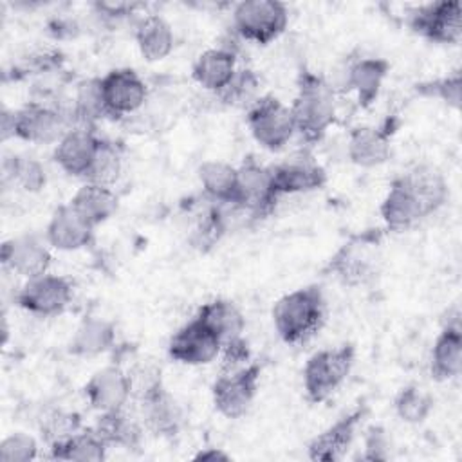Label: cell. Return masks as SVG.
Returning <instances> with one entry per match:
<instances>
[{
    "instance_id": "1",
    "label": "cell",
    "mask_w": 462,
    "mask_h": 462,
    "mask_svg": "<svg viewBox=\"0 0 462 462\" xmlns=\"http://www.w3.org/2000/svg\"><path fill=\"white\" fill-rule=\"evenodd\" d=\"M336 90L321 76L301 69L296 81V96L291 105L296 134L307 143H319L336 123Z\"/></svg>"
},
{
    "instance_id": "2",
    "label": "cell",
    "mask_w": 462,
    "mask_h": 462,
    "mask_svg": "<svg viewBox=\"0 0 462 462\" xmlns=\"http://www.w3.org/2000/svg\"><path fill=\"white\" fill-rule=\"evenodd\" d=\"M325 321V296L319 285H305L283 294L273 307V323L287 345L309 341Z\"/></svg>"
},
{
    "instance_id": "3",
    "label": "cell",
    "mask_w": 462,
    "mask_h": 462,
    "mask_svg": "<svg viewBox=\"0 0 462 462\" xmlns=\"http://www.w3.org/2000/svg\"><path fill=\"white\" fill-rule=\"evenodd\" d=\"M381 240L383 233L379 229H368L352 235L330 256L325 271L350 287L368 283L379 273Z\"/></svg>"
},
{
    "instance_id": "4",
    "label": "cell",
    "mask_w": 462,
    "mask_h": 462,
    "mask_svg": "<svg viewBox=\"0 0 462 462\" xmlns=\"http://www.w3.org/2000/svg\"><path fill=\"white\" fill-rule=\"evenodd\" d=\"M356 361L350 343L314 352L303 368V390L310 402L327 401L348 377Z\"/></svg>"
},
{
    "instance_id": "5",
    "label": "cell",
    "mask_w": 462,
    "mask_h": 462,
    "mask_svg": "<svg viewBox=\"0 0 462 462\" xmlns=\"http://www.w3.org/2000/svg\"><path fill=\"white\" fill-rule=\"evenodd\" d=\"M289 23L287 5L278 0H245L233 9V29L245 40L258 45L274 42Z\"/></svg>"
},
{
    "instance_id": "6",
    "label": "cell",
    "mask_w": 462,
    "mask_h": 462,
    "mask_svg": "<svg viewBox=\"0 0 462 462\" xmlns=\"http://www.w3.org/2000/svg\"><path fill=\"white\" fill-rule=\"evenodd\" d=\"M245 119L254 141L269 152H280L296 134L291 106L271 94L260 96L247 108Z\"/></svg>"
},
{
    "instance_id": "7",
    "label": "cell",
    "mask_w": 462,
    "mask_h": 462,
    "mask_svg": "<svg viewBox=\"0 0 462 462\" xmlns=\"http://www.w3.org/2000/svg\"><path fill=\"white\" fill-rule=\"evenodd\" d=\"M260 375L262 365L258 363H247L236 370L222 372L211 386V397L217 411L227 419L245 415L256 399Z\"/></svg>"
},
{
    "instance_id": "8",
    "label": "cell",
    "mask_w": 462,
    "mask_h": 462,
    "mask_svg": "<svg viewBox=\"0 0 462 462\" xmlns=\"http://www.w3.org/2000/svg\"><path fill=\"white\" fill-rule=\"evenodd\" d=\"M269 166L260 164L253 155L236 166V193L233 208L249 213L254 218L271 215L278 202Z\"/></svg>"
},
{
    "instance_id": "9",
    "label": "cell",
    "mask_w": 462,
    "mask_h": 462,
    "mask_svg": "<svg viewBox=\"0 0 462 462\" xmlns=\"http://www.w3.org/2000/svg\"><path fill=\"white\" fill-rule=\"evenodd\" d=\"M410 29L439 45H457L462 38V7L457 0L424 4L410 13Z\"/></svg>"
},
{
    "instance_id": "10",
    "label": "cell",
    "mask_w": 462,
    "mask_h": 462,
    "mask_svg": "<svg viewBox=\"0 0 462 462\" xmlns=\"http://www.w3.org/2000/svg\"><path fill=\"white\" fill-rule=\"evenodd\" d=\"M70 126V117L63 110L42 101H31L14 110V137L27 143H58Z\"/></svg>"
},
{
    "instance_id": "11",
    "label": "cell",
    "mask_w": 462,
    "mask_h": 462,
    "mask_svg": "<svg viewBox=\"0 0 462 462\" xmlns=\"http://www.w3.org/2000/svg\"><path fill=\"white\" fill-rule=\"evenodd\" d=\"M14 301L34 316H58L72 301V283L65 276L45 273L25 280Z\"/></svg>"
},
{
    "instance_id": "12",
    "label": "cell",
    "mask_w": 462,
    "mask_h": 462,
    "mask_svg": "<svg viewBox=\"0 0 462 462\" xmlns=\"http://www.w3.org/2000/svg\"><path fill=\"white\" fill-rule=\"evenodd\" d=\"M99 83L106 114L112 119L137 112L148 97V87L144 79L128 67L108 70L99 78Z\"/></svg>"
},
{
    "instance_id": "13",
    "label": "cell",
    "mask_w": 462,
    "mask_h": 462,
    "mask_svg": "<svg viewBox=\"0 0 462 462\" xmlns=\"http://www.w3.org/2000/svg\"><path fill=\"white\" fill-rule=\"evenodd\" d=\"M222 341L197 316L182 325L168 341V356L189 366L208 365L220 356Z\"/></svg>"
},
{
    "instance_id": "14",
    "label": "cell",
    "mask_w": 462,
    "mask_h": 462,
    "mask_svg": "<svg viewBox=\"0 0 462 462\" xmlns=\"http://www.w3.org/2000/svg\"><path fill=\"white\" fill-rule=\"evenodd\" d=\"M393 119L383 125L356 126L348 134L346 155L350 162L361 168H375L384 164L392 155V135L395 132Z\"/></svg>"
},
{
    "instance_id": "15",
    "label": "cell",
    "mask_w": 462,
    "mask_h": 462,
    "mask_svg": "<svg viewBox=\"0 0 462 462\" xmlns=\"http://www.w3.org/2000/svg\"><path fill=\"white\" fill-rule=\"evenodd\" d=\"M83 392L90 408L99 413L123 410L132 399L128 372L119 365H106L90 375Z\"/></svg>"
},
{
    "instance_id": "16",
    "label": "cell",
    "mask_w": 462,
    "mask_h": 462,
    "mask_svg": "<svg viewBox=\"0 0 462 462\" xmlns=\"http://www.w3.org/2000/svg\"><path fill=\"white\" fill-rule=\"evenodd\" d=\"M269 170L278 197L316 191L327 184L325 168L309 155L287 159L276 166H269Z\"/></svg>"
},
{
    "instance_id": "17",
    "label": "cell",
    "mask_w": 462,
    "mask_h": 462,
    "mask_svg": "<svg viewBox=\"0 0 462 462\" xmlns=\"http://www.w3.org/2000/svg\"><path fill=\"white\" fill-rule=\"evenodd\" d=\"M101 137L88 126H70L56 143L52 159L70 177L85 179Z\"/></svg>"
},
{
    "instance_id": "18",
    "label": "cell",
    "mask_w": 462,
    "mask_h": 462,
    "mask_svg": "<svg viewBox=\"0 0 462 462\" xmlns=\"http://www.w3.org/2000/svg\"><path fill=\"white\" fill-rule=\"evenodd\" d=\"M139 406V420L144 430L157 437L171 439L179 435L184 424V410L164 384L135 401Z\"/></svg>"
},
{
    "instance_id": "19",
    "label": "cell",
    "mask_w": 462,
    "mask_h": 462,
    "mask_svg": "<svg viewBox=\"0 0 462 462\" xmlns=\"http://www.w3.org/2000/svg\"><path fill=\"white\" fill-rule=\"evenodd\" d=\"M448 318L449 319L442 323V330L430 356V370L437 381H449L462 370V327L458 309L448 310Z\"/></svg>"
},
{
    "instance_id": "20",
    "label": "cell",
    "mask_w": 462,
    "mask_h": 462,
    "mask_svg": "<svg viewBox=\"0 0 462 462\" xmlns=\"http://www.w3.org/2000/svg\"><path fill=\"white\" fill-rule=\"evenodd\" d=\"M366 415V406H357L350 413L339 417L327 430L318 433L307 448L309 458L316 462H334L343 458L346 449L352 446L356 431Z\"/></svg>"
},
{
    "instance_id": "21",
    "label": "cell",
    "mask_w": 462,
    "mask_h": 462,
    "mask_svg": "<svg viewBox=\"0 0 462 462\" xmlns=\"http://www.w3.org/2000/svg\"><path fill=\"white\" fill-rule=\"evenodd\" d=\"M94 229L96 227L67 202L54 209L45 229V240L58 251H79L94 242Z\"/></svg>"
},
{
    "instance_id": "22",
    "label": "cell",
    "mask_w": 462,
    "mask_h": 462,
    "mask_svg": "<svg viewBox=\"0 0 462 462\" xmlns=\"http://www.w3.org/2000/svg\"><path fill=\"white\" fill-rule=\"evenodd\" d=\"M0 258L7 269L25 280L49 273L52 260L47 244L34 235H22L5 240L2 244Z\"/></svg>"
},
{
    "instance_id": "23",
    "label": "cell",
    "mask_w": 462,
    "mask_h": 462,
    "mask_svg": "<svg viewBox=\"0 0 462 462\" xmlns=\"http://www.w3.org/2000/svg\"><path fill=\"white\" fill-rule=\"evenodd\" d=\"M379 213L384 222V227L395 233L408 231L422 218H426L422 206L419 204V200L401 177H395L392 180L384 199L381 200Z\"/></svg>"
},
{
    "instance_id": "24",
    "label": "cell",
    "mask_w": 462,
    "mask_h": 462,
    "mask_svg": "<svg viewBox=\"0 0 462 462\" xmlns=\"http://www.w3.org/2000/svg\"><path fill=\"white\" fill-rule=\"evenodd\" d=\"M388 72L390 63L384 58H357L346 65L343 87L356 94L359 106L368 108L379 97Z\"/></svg>"
},
{
    "instance_id": "25",
    "label": "cell",
    "mask_w": 462,
    "mask_h": 462,
    "mask_svg": "<svg viewBox=\"0 0 462 462\" xmlns=\"http://www.w3.org/2000/svg\"><path fill=\"white\" fill-rule=\"evenodd\" d=\"M236 52L227 45L204 51L193 63L191 76L204 88L218 94L236 72Z\"/></svg>"
},
{
    "instance_id": "26",
    "label": "cell",
    "mask_w": 462,
    "mask_h": 462,
    "mask_svg": "<svg viewBox=\"0 0 462 462\" xmlns=\"http://www.w3.org/2000/svg\"><path fill=\"white\" fill-rule=\"evenodd\" d=\"M410 191L422 206L426 217L439 211L449 197V188L444 173L431 164H415L406 173L399 175Z\"/></svg>"
},
{
    "instance_id": "27",
    "label": "cell",
    "mask_w": 462,
    "mask_h": 462,
    "mask_svg": "<svg viewBox=\"0 0 462 462\" xmlns=\"http://www.w3.org/2000/svg\"><path fill=\"white\" fill-rule=\"evenodd\" d=\"M135 43L146 61H161L168 58L175 47L171 25L161 14L141 16L135 23Z\"/></svg>"
},
{
    "instance_id": "28",
    "label": "cell",
    "mask_w": 462,
    "mask_h": 462,
    "mask_svg": "<svg viewBox=\"0 0 462 462\" xmlns=\"http://www.w3.org/2000/svg\"><path fill=\"white\" fill-rule=\"evenodd\" d=\"M97 437L110 448H123V449H137L143 440V422L123 410L105 411L99 413L94 428Z\"/></svg>"
},
{
    "instance_id": "29",
    "label": "cell",
    "mask_w": 462,
    "mask_h": 462,
    "mask_svg": "<svg viewBox=\"0 0 462 462\" xmlns=\"http://www.w3.org/2000/svg\"><path fill=\"white\" fill-rule=\"evenodd\" d=\"M116 346V327L112 321L87 316L78 325L70 343L69 352L78 357H94L105 354Z\"/></svg>"
},
{
    "instance_id": "30",
    "label": "cell",
    "mask_w": 462,
    "mask_h": 462,
    "mask_svg": "<svg viewBox=\"0 0 462 462\" xmlns=\"http://www.w3.org/2000/svg\"><path fill=\"white\" fill-rule=\"evenodd\" d=\"M197 177L209 202L233 208L236 193V166L226 161L209 159L199 166Z\"/></svg>"
},
{
    "instance_id": "31",
    "label": "cell",
    "mask_w": 462,
    "mask_h": 462,
    "mask_svg": "<svg viewBox=\"0 0 462 462\" xmlns=\"http://www.w3.org/2000/svg\"><path fill=\"white\" fill-rule=\"evenodd\" d=\"M197 318L215 332L222 345L235 337H240L245 328V318L242 310L226 298H215L200 305Z\"/></svg>"
},
{
    "instance_id": "32",
    "label": "cell",
    "mask_w": 462,
    "mask_h": 462,
    "mask_svg": "<svg viewBox=\"0 0 462 462\" xmlns=\"http://www.w3.org/2000/svg\"><path fill=\"white\" fill-rule=\"evenodd\" d=\"M70 206L85 217L94 227L106 222L117 211V195L112 188L85 182L69 200Z\"/></svg>"
},
{
    "instance_id": "33",
    "label": "cell",
    "mask_w": 462,
    "mask_h": 462,
    "mask_svg": "<svg viewBox=\"0 0 462 462\" xmlns=\"http://www.w3.org/2000/svg\"><path fill=\"white\" fill-rule=\"evenodd\" d=\"M51 457L58 460H78V462H99L106 458L108 446L97 437L94 430H79L69 439L49 446Z\"/></svg>"
},
{
    "instance_id": "34",
    "label": "cell",
    "mask_w": 462,
    "mask_h": 462,
    "mask_svg": "<svg viewBox=\"0 0 462 462\" xmlns=\"http://www.w3.org/2000/svg\"><path fill=\"white\" fill-rule=\"evenodd\" d=\"M108 117L106 106L101 94L99 78L83 79L74 94L70 123L72 126H88L92 128L96 121Z\"/></svg>"
},
{
    "instance_id": "35",
    "label": "cell",
    "mask_w": 462,
    "mask_h": 462,
    "mask_svg": "<svg viewBox=\"0 0 462 462\" xmlns=\"http://www.w3.org/2000/svg\"><path fill=\"white\" fill-rule=\"evenodd\" d=\"M4 180L13 182L27 193H38L47 184V173L43 164L29 155H11L2 162Z\"/></svg>"
},
{
    "instance_id": "36",
    "label": "cell",
    "mask_w": 462,
    "mask_h": 462,
    "mask_svg": "<svg viewBox=\"0 0 462 462\" xmlns=\"http://www.w3.org/2000/svg\"><path fill=\"white\" fill-rule=\"evenodd\" d=\"M226 231H227V220H226V213L222 211V204L213 202L209 208H206L199 215L189 235V244L195 249L206 253L220 242Z\"/></svg>"
},
{
    "instance_id": "37",
    "label": "cell",
    "mask_w": 462,
    "mask_h": 462,
    "mask_svg": "<svg viewBox=\"0 0 462 462\" xmlns=\"http://www.w3.org/2000/svg\"><path fill=\"white\" fill-rule=\"evenodd\" d=\"M121 171H123L121 148L112 141L101 139L85 180L112 188L121 177Z\"/></svg>"
},
{
    "instance_id": "38",
    "label": "cell",
    "mask_w": 462,
    "mask_h": 462,
    "mask_svg": "<svg viewBox=\"0 0 462 462\" xmlns=\"http://www.w3.org/2000/svg\"><path fill=\"white\" fill-rule=\"evenodd\" d=\"M260 85H262V81H260L258 74L253 69L244 67V69H236L231 81L215 96L226 106L247 110L262 96Z\"/></svg>"
},
{
    "instance_id": "39",
    "label": "cell",
    "mask_w": 462,
    "mask_h": 462,
    "mask_svg": "<svg viewBox=\"0 0 462 462\" xmlns=\"http://www.w3.org/2000/svg\"><path fill=\"white\" fill-rule=\"evenodd\" d=\"M393 408L401 420L408 424H420L433 410V397L419 384H408L395 395Z\"/></svg>"
},
{
    "instance_id": "40",
    "label": "cell",
    "mask_w": 462,
    "mask_h": 462,
    "mask_svg": "<svg viewBox=\"0 0 462 462\" xmlns=\"http://www.w3.org/2000/svg\"><path fill=\"white\" fill-rule=\"evenodd\" d=\"M415 90L422 96L440 99L444 105H448L451 108H458L460 96H462V76L458 70H455L453 74L437 78L433 81L420 83L415 87Z\"/></svg>"
},
{
    "instance_id": "41",
    "label": "cell",
    "mask_w": 462,
    "mask_h": 462,
    "mask_svg": "<svg viewBox=\"0 0 462 462\" xmlns=\"http://www.w3.org/2000/svg\"><path fill=\"white\" fill-rule=\"evenodd\" d=\"M79 430H81L79 417L76 413L60 411V410L52 411L49 417H45L43 424H42V435L45 437L49 446L69 439L70 435L78 433Z\"/></svg>"
},
{
    "instance_id": "42",
    "label": "cell",
    "mask_w": 462,
    "mask_h": 462,
    "mask_svg": "<svg viewBox=\"0 0 462 462\" xmlns=\"http://www.w3.org/2000/svg\"><path fill=\"white\" fill-rule=\"evenodd\" d=\"M38 444L34 437L23 431H14L7 435L0 444V460L2 462H29L36 458Z\"/></svg>"
},
{
    "instance_id": "43",
    "label": "cell",
    "mask_w": 462,
    "mask_h": 462,
    "mask_svg": "<svg viewBox=\"0 0 462 462\" xmlns=\"http://www.w3.org/2000/svg\"><path fill=\"white\" fill-rule=\"evenodd\" d=\"M390 437L383 426H370L365 433L361 460L368 462H384L390 458Z\"/></svg>"
},
{
    "instance_id": "44",
    "label": "cell",
    "mask_w": 462,
    "mask_h": 462,
    "mask_svg": "<svg viewBox=\"0 0 462 462\" xmlns=\"http://www.w3.org/2000/svg\"><path fill=\"white\" fill-rule=\"evenodd\" d=\"M220 357H222V372H231L247 365L251 357V350L244 336L226 341L220 348Z\"/></svg>"
},
{
    "instance_id": "45",
    "label": "cell",
    "mask_w": 462,
    "mask_h": 462,
    "mask_svg": "<svg viewBox=\"0 0 462 462\" xmlns=\"http://www.w3.org/2000/svg\"><path fill=\"white\" fill-rule=\"evenodd\" d=\"M0 134H2V139L7 141L9 137H14V110H2V116H0Z\"/></svg>"
},
{
    "instance_id": "46",
    "label": "cell",
    "mask_w": 462,
    "mask_h": 462,
    "mask_svg": "<svg viewBox=\"0 0 462 462\" xmlns=\"http://www.w3.org/2000/svg\"><path fill=\"white\" fill-rule=\"evenodd\" d=\"M195 460H202V462H220V460H229V455L226 451H222L220 448H206L200 449L195 455Z\"/></svg>"
}]
</instances>
